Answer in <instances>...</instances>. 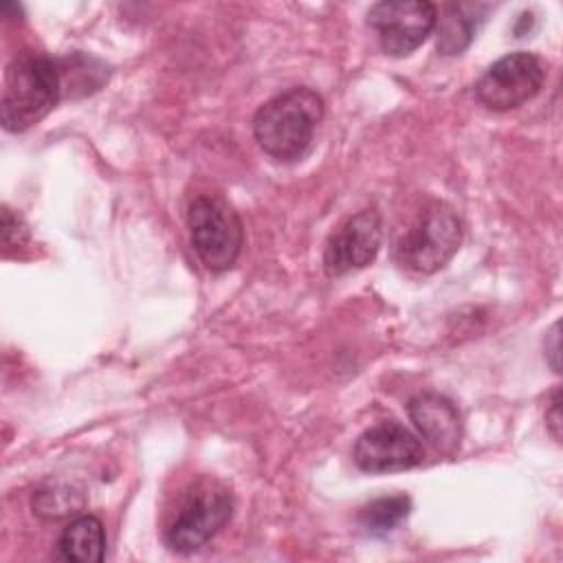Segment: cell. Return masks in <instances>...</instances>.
<instances>
[{
  "label": "cell",
  "instance_id": "1",
  "mask_svg": "<svg viewBox=\"0 0 563 563\" xmlns=\"http://www.w3.org/2000/svg\"><path fill=\"white\" fill-rule=\"evenodd\" d=\"M64 99L59 57L37 51L18 53L4 73L0 119L4 130L24 132Z\"/></svg>",
  "mask_w": 563,
  "mask_h": 563
},
{
  "label": "cell",
  "instance_id": "2",
  "mask_svg": "<svg viewBox=\"0 0 563 563\" xmlns=\"http://www.w3.org/2000/svg\"><path fill=\"white\" fill-rule=\"evenodd\" d=\"M323 119V99L317 90L295 86L262 103L253 117L257 145L277 161L301 158Z\"/></svg>",
  "mask_w": 563,
  "mask_h": 563
},
{
  "label": "cell",
  "instance_id": "3",
  "mask_svg": "<svg viewBox=\"0 0 563 563\" xmlns=\"http://www.w3.org/2000/svg\"><path fill=\"white\" fill-rule=\"evenodd\" d=\"M462 222L455 209L442 200L429 202L396 242V260L422 275L440 271L460 249Z\"/></svg>",
  "mask_w": 563,
  "mask_h": 563
},
{
  "label": "cell",
  "instance_id": "4",
  "mask_svg": "<svg viewBox=\"0 0 563 563\" xmlns=\"http://www.w3.org/2000/svg\"><path fill=\"white\" fill-rule=\"evenodd\" d=\"M231 515L233 499L222 484L213 479L196 482L167 523L165 543L180 554L196 552L229 523Z\"/></svg>",
  "mask_w": 563,
  "mask_h": 563
},
{
  "label": "cell",
  "instance_id": "5",
  "mask_svg": "<svg viewBox=\"0 0 563 563\" xmlns=\"http://www.w3.org/2000/svg\"><path fill=\"white\" fill-rule=\"evenodd\" d=\"M187 227L191 246L209 271L222 273L235 264L244 244V229L224 198L216 194L196 196L187 209Z\"/></svg>",
  "mask_w": 563,
  "mask_h": 563
},
{
  "label": "cell",
  "instance_id": "6",
  "mask_svg": "<svg viewBox=\"0 0 563 563\" xmlns=\"http://www.w3.org/2000/svg\"><path fill=\"white\" fill-rule=\"evenodd\" d=\"M543 62L528 51H517L493 62L475 84L477 99L495 112L512 110L532 99L543 86Z\"/></svg>",
  "mask_w": 563,
  "mask_h": 563
},
{
  "label": "cell",
  "instance_id": "7",
  "mask_svg": "<svg viewBox=\"0 0 563 563\" xmlns=\"http://www.w3.org/2000/svg\"><path fill=\"white\" fill-rule=\"evenodd\" d=\"M435 20L438 7L427 0H383L367 11L378 46L394 57L416 51L435 29Z\"/></svg>",
  "mask_w": 563,
  "mask_h": 563
},
{
  "label": "cell",
  "instance_id": "8",
  "mask_svg": "<svg viewBox=\"0 0 563 563\" xmlns=\"http://www.w3.org/2000/svg\"><path fill=\"white\" fill-rule=\"evenodd\" d=\"M424 449L407 427L385 420L363 431L352 449L354 464L365 473H389L413 468L422 462Z\"/></svg>",
  "mask_w": 563,
  "mask_h": 563
},
{
  "label": "cell",
  "instance_id": "9",
  "mask_svg": "<svg viewBox=\"0 0 563 563\" xmlns=\"http://www.w3.org/2000/svg\"><path fill=\"white\" fill-rule=\"evenodd\" d=\"M383 240V222L378 211L363 209L347 218L339 231L330 235L323 249V271L328 277H339L363 268L378 255Z\"/></svg>",
  "mask_w": 563,
  "mask_h": 563
},
{
  "label": "cell",
  "instance_id": "10",
  "mask_svg": "<svg viewBox=\"0 0 563 563\" xmlns=\"http://www.w3.org/2000/svg\"><path fill=\"white\" fill-rule=\"evenodd\" d=\"M409 420L416 431L438 451L451 453L462 440V418L453 400L435 391H420L407 402Z\"/></svg>",
  "mask_w": 563,
  "mask_h": 563
},
{
  "label": "cell",
  "instance_id": "11",
  "mask_svg": "<svg viewBox=\"0 0 563 563\" xmlns=\"http://www.w3.org/2000/svg\"><path fill=\"white\" fill-rule=\"evenodd\" d=\"M106 552V530L101 519L92 515H79L57 537L55 556L62 561L92 563L101 561Z\"/></svg>",
  "mask_w": 563,
  "mask_h": 563
},
{
  "label": "cell",
  "instance_id": "12",
  "mask_svg": "<svg viewBox=\"0 0 563 563\" xmlns=\"http://www.w3.org/2000/svg\"><path fill=\"white\" fill-rule=\"evenodd\" d=\"M468 4H444L442 15L435 20L438 51L442 55H460L473 40L477 18Z\"/></svg>",
  "mask_w": 563,
  "mask_h": 563
},
{
  "label": "cell",
  "instance_id": "13",
  "mask_svg": "<svg viewBox=\"0 0 563 563\" xmlns=\"http://www.w3.org/2000/svg\"><path fill=\"white\" fill-rule=\"evenodd\" d=\"M59 68H62V88L64 97H81L92 90H97L106 79L108 70L106 66L81 53H73L68 57H59Z\"/></svg>",
  "mask_w": 563,
  "mask_h": 563
},
{
  "label": "cell",
  "instance_id": "14",
  "mask_svg": "<svg viewBox=\"0 0 563 563\" xmlns=\"http://www.w3.org/2000/svg\"><path fill=\"white\" fill-rule=\"evenodd\" d=\"M409 510L411 501L407 495L378 497L358 512V523L367 534H385L391 532L400 521H405Z\"/></svg>",
  "mask_w": 563,
  "mask_h": 563
},
{
  "label": "cell",
  "instance_id": "15",
  "mask_svg": "<svg viewBox=\"0 0 563 563\" xmlns=\"http://www.w3.org/2000/svg\"><path fill=\"white\" fill-rule=\"evenodd\" d=\"M2 238H4L7 249L22 246L29 238L24 222L20 220V216H13L9 207H4V211H2Z\"/></svg>",
  "mask_w": 563,
  "mask_h": 563
},
{
  "label": "cell",
  "instance_id": "16",
  "mask_svg": "<svg viewBox=\"0 0 563 563\" xmlns=\"http://www.w3.org/2000/svg\"><path fill=\"white\" fill-rule=\"evenodd\" d=\"M561 424H563V420H561V389H554L552 400L545 409V427H548V431L552 433V438L556 442H561Z\"/></svg>",
  "mask_w": 563,
  "mask_h": 563
},
{
  "label": "cell",
  "instance_id": "17",
  "mask_svg": "<svg viewBox=\"0 0 563 563\" xmlns=\"http://www.w3.org/2000/svg\"><path fill=\"white\" fill-rule=\"evenodd\" d=\"M550 341H552V345H550V365H552V369L554 372H561L559 367V323H554L552 325V330H550Z\"/></svg>",
  "mask_w": 563,
  "mask_h": 563
}]
</instances>
